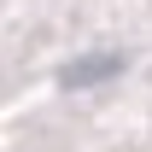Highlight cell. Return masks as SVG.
<instances>
[{"label":"cell","instance_id":"cell-1","mask_svg":"<svg viewBox=\"0 0 152 152\" xmlns=\"http://www.w3.org/2000/svg\"><path fill=\"white\" fill-rule=\"evenodd\" d=\"M123 64H129L123 53H82V58H70V64H64V82H70V88H94V82L123 76Z\"/></svg>","mask_w":152,"mask_h":152}]
</instances>
